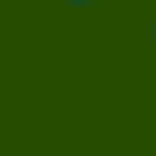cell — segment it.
<instances>
[{"label": "cell", "instance_id": "6da1fadb", "mask_svg": "<svg viewBox=\"0 0 156 156\" xmlns=\"http://www.w3.org/2000/svg\"><path fill=\"white\" fill-rule=\"evenodd\" d=\"M144 36H150V48H156V12H150V24H144Z\"/></svg>", "mask_w": 156, "mask_h": 156}, {"label": "cell", "instance_id": "7a4b0ae2", "mask_svg": "<svg viewBox=\"0 0 156 156\" xmlns=\"http://www.w3.org/2000/svg\"><path fill=\"white\" fill-rule=\"evenodd\" d=\"M60 6H102V0H60Z\"/></svg>", "mask_w": 156, "mask_h": 156}]
</instances>
